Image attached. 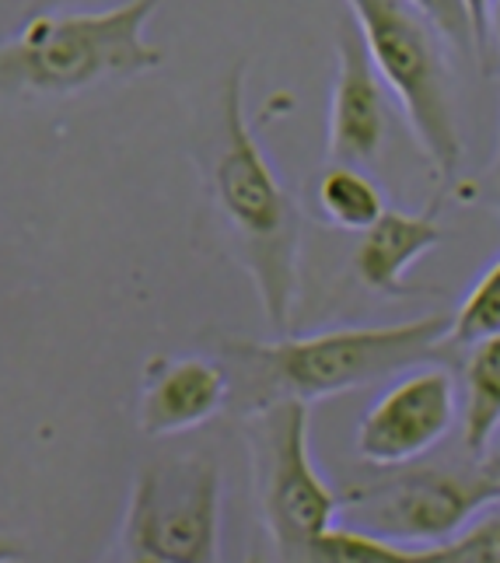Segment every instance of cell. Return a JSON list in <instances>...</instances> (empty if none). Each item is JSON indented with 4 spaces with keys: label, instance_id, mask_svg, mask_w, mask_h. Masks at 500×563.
<instances>
[{
    "label": "cell",
    "instance_id": "cell-18",
    "mask_svg": "<svg viewBox=\"0 0 500 563\" xmlns=\"http://www.w3.org/2000/svg\"><path fill=\"white\" fill-rule=\"evenodd\" d=\"M29 556V547L14 536H0V563H18Z\"/></svg>",
    "mask_w": 500,
    "mask_h": 563
},
{
    "label": "cell",
    "instance_id": "cell-13",
    "mask_svg": "<svg viewBox=\"0 0 500 563\" xmlns=\"http://www.w3.org/2000/svg\"><path fill=\"white\" fill-rule=\"evenodd\" d=\"M315 203L322 218L340 231H368L385 218V197L360 168L330 165L315 186Z\"/></svg>",
    "mask_w": 500,
    "mask_h": 563
},
{
    "label": "cell",
    "instance_id": "cell-4",
    "mask_svg": "<svg viewBox=\"0 0 500 563\" xmlns=\"http://www.w3.org/2000/svg\"><path fill=\"white\" fill-rule=\"evenodd\" d=\"M351 18L371 53L381 85L396 95L407 126L434 176L452 186L462 165V133L452 102V77L431 22L399 0H357Z\"/></svg>",
    "mask_w": 500,
    "mask_h": 563
},
{
    "label": "cell",
    "instance_id": "cell-7",
    "mask_svg": "<svg viewBox=\"0 0 500 563\" xmlns=\"http://www.w3.org/2000/svg\"><path fill=\"white\" fill-rule=\"evenodd\" d=\"M343 508L351 526L396 547L441 550L473 526V518L500 504V487L476 462V470H399L351 490Z\"/></svg>",
    "mask_w": 500,
    "mask_h": 563
},
{
    "label": "cell",
    "instance_id": "cell-10",
    "mask_svg": "<svg viewBox=\"0 0 500 563\" xmlns=\"http://www.w3.org/2000/svg\"><path fill=\"white\" fill-rule=\"evenodd\" d=\"M227 372L214 357L154 354L144 364L137 431L151 441L176 438L227 413Z\"/></svg>",
    "mask_w": 500,
    "mask_h": 563
},
{
    "label": "cell",
    "instance_id": "cell-6",
    "mask_svg": "<svg viewBox=\"0 0 500 563\" xmlns=\"http://www.w3.org/2000/svg\"><path fill=\"white\" fill-rule=\"evenodd\" d=\"M112 547L165 563H218L221 465L207 452L147 462L130 487Z\"/></svg>",
    "mask_w": 500,
    "mask_h": 563
},
{
    "label": "cell",
    "instance_id": "cell-5",
    "mask_svg": "<svg viewBox=\"0 0 500 563\" xmlns=\"http://www.w3.org/2000/svg\"><path fill=\"white\" fill-rule=\"evenodd\" d=\"M242 438L253 455L266 563H322V539L343 500L312 462L308 406L287 402L242 420Z\"/></svg>",
    "mask_w": 500,
    "mask_h": 563
},
{
    "label": "cell",
    "instance_id": "cell-15",
    "mask_svg": "<svg viewBox=\"0 0 500 563\" xmlns=\"http://www.w3.org/2000/svg\"><path fill=\"white\" fill-rule=\"evenodd\" d=\"M322 563H434V550L396 547L357 529H330L322 539Z\"/></svg>",
    "mask_w": 500,
    "mask_h": 563
},
{
    "label": "cell",
    "instance_id": "cell-9",
    "mask_svg": "<svg viewBox=\"0 0 500 563\" xmlns=\"http://www.w3.org/2000/svg\"><path fill=\"white\" fill-rule=\"evenodd\" d=\"M385 130H389L385 85L351 18L336 29V74L330 91V123H325V158L343 168L371 165L381 154Z\"/></svg>",
    "mask_w": 500,
    "mask_h": 563
},
{
    "label": "cell",
    "instance_id": "cell-12",
    "mask_svg": "<svg viewBox=\"0 0 500 563\" xmlns=\"http://www.w3.org/2000/svg\"><path fill=\"white\" fill-rule=\"evenodd\" d=\"M462 444L484 462L500 434V336L469 346L462 361Z\"/></svg>",
    "mask_w": 500,
    "mask_h": 563
},
{
    "label": "cell",
    "instance_id": "cell-1",
    "mask_svg": "<svg viewBox=\"0 0 500 563\" xmlns=\"http://www.w3.org/2000/svg\"><path fill=\"white\" fill-rule=\"evenodd\" d=\"M452 316H423L396 325L325 329L274 343L218 336L214 361L227 372V413L253 420L277 406H312L392 378L407 367L445 357Z\"/></svg>",
    "mask_w": 500,
    "mask_h": 563
},
{
    "label": "cell",
    "instance_id": "cell-20",
    "mask_svg": "<svg viewBox=\"0 0 500 563\" xmlns=\"http://www.w3.org/2000/svg\"><path fill=\"white\" fill-rule=\"evenodd\" d=\"M490 8V25H493V43H497V60H500V0L497 4H487Z\"/></svg>",
    "mask_w": 500,
    "mask_h": 563
},
{
    "label": "cell",
    "instance_id": "cell-17",
    "mask_svg": "<svg viewBox=\"0 0 500 563\" xmlns=\"http://www.w3.org/2000/svg\"><path fill=\"white\" fill-rule=\"evenodd\" d=\"M479 200H484L497 218H500V133H497V151H493V162L487 165L484 179H479Z\"/></svg>",
    "mask_w": 500,
    "mask_h": 563
},
{
    "label": "cell",
    "instance_id": "cell-11",
    "mask_svg": "<svg viewBox=\"0 0 500 563\" xmlns=\"http://www.w3.org/2000/svg\"><path fill=\"white\" fill-rule=\"evenodd\" d=\"M441 197L431 200L423 213L385 210V218L360 235L354 249V274L357 280L381 298H437L434 287L410 284V266L423 252L445 242V231L437 224Z\"/></svg>",
    "mask_w": 500,
    "mask_h": 563
},
{
    "label": "cell",
    "instance_id": "cell-16",
    "mask_svg": "<svg viewBox=\"0 0 500 563\" xmlns=\"http://www.w3.org/2000/svg\"><path fill=\"white\" fill-rule=\"evenodd\" d=\"M434 563H500V511L469 526L452 547L434 550Z\"/></svg>",
    "mask_w": 500,
    "mask_h": 563
},
{
    "label": "cell",
    "instance_id": "cell-22",
    "mask_svg": "<svg viewBox=\"0 0 500 563\" xmlns=\"http://www.w3.org/2000/svg\"><path fill=\"white\" fill-rule=\"evenodd\" d=\"M497 444H500V434H497Z\"/></svg>",
    "mask_w": 500,
    "mask_h": 563
},
{
    "label": "cell",
    "instance_id": "cell-21",
    "mask_svg": "<svg viewBox=\"0 0 500 563\" xmlns=\"http://www.w3.org/2000/svg\"><path fill=\"white\" fill-rule=\"evenodd\" d=\"M484 470L493 476V483L500 487V455H487V459H484Z\"/></svg>",
    "mask_w": 500,
    "mask_h": 563
},
{
    "label": "cell",
    "instance_id": "cell-3",
    "mask_svg": "<svg viewBox=\"0 0 500 563\" xmlns=\"http://www.w3.org/2000/svg\"><path fill=\"white\" fill-rule=\"evenodd\" d=\"M154 11L151 0H133L109 11L32 14L0 43V106L70 99L158 70L165 53L144 35Z\"/></svg>",
    "mask_w": 500,
    "mask_h": 563
},
{
    "label": "cell",
    "instance_id": "cell-8",
    "mask_svg": "<svg viewBox=\"0 0 500 563\" xmlns=\"http://www.w3.org/2000/svg\"><path fill=\"white\" fill-rule=\"evenodd\" d=\"M458 417V385L448 367H416L364 413L357 427V455L375 470H407L452 434Z\"/></svg>",
    "mask_w": 500,
    "mask_h": 563
},
{
    "label": "cell",
    "instance_id": "cell-2",
    "mask_svg": "<svg viewBox=\"0 0 500 563\" xmlns=\"http://www.w3.org/2000/svg\"><path fill=\"white\" fill-rule=\"evenodd\" d=\"M245 74L238 60L221 81L214 126L207 133V197L235 242L238 263L256 287L266 325L284 340L295 325L301 290V210L266 162L245 112Z\"/></svg>",
    "mask_w": 500,
    "mask_h": 563
},
{
    "label": "cell",
    "instance_id": "cell-14",
    "mask_svg": "<svg viewBox=\"0 0 500 563\" xmlns=\"http://www.w3.org/2000/svg\"><path fill=\"white\" fill-rule=\"evenodd\" d=\"M493 336H500V260L479 277V284L469 290V298L452 316L445 354L462 351V346H476Z\"/></svg>",
    "mask_w": 500,
    "mask_h": 563
},
{
    "label": "cell",
    "instance_id": "cell-19",
    "mask_svg": "<svg viewBox=\"0 0 500 563\" xmlns=\"http://www.w3.org/2000/svg\"><path fill=\"white\" fill-rule=\"evenodd\" d=\"M99 563H165V560H154V556H137V553H123V550H115L109 547L105 556Z\"/></svg>",
    "mask_w": 500,
    "mask_h": 563
}]
</instances>
